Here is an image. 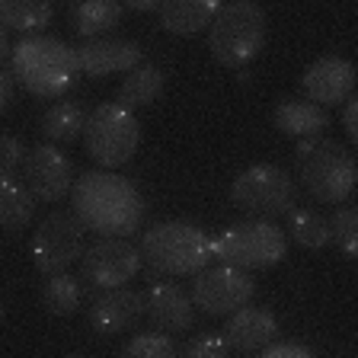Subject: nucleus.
<instances>
[{"mask_svg":"<svg viewBox=\"0 0 358 358\" xmlns=\"http://www.w3.org/2000/svg\"><path fill=\"white\" fill-rule=\"evenodd\" d=\"M74 215L83 227L103 237H128L144 224V199L131 179L109 170L80 173L71 192Z\"/></svg>","mask_w":358,"mask_h":358,"instance_id":"obj_1","label":"nucleus"},{"mask_svg":"<svg viewBox=\"0 0 358 358\" xmlns=\"http://www.w3.org/2000/svg\"><path fill=\"white\" fill-rule=\"evenodd\" d=\"M16 80L22 90H29L32 96L55 99L74 87L77 80V48L55 36H26L13 45L10 55Z\"/></svg>","mask_w":358,"mask_h":358,"instance_id":"obj_2","label":"nucleus"},{"mask_svg":"<svg viewBox=\"0 0 358 358\" xmlns=\"http://www.w3.org/2000/svg\"><path fill=\"white\" fill-rule=\"evenodd\" d=\"M141 259L157 275H199L215 259L208 234L189 221L154 224L141 237Z\"/></svg>","mask_w":358,"mask_h":358,"instance_id":"obj_3","label":"nucleus"},{"mask_svg":"<svg viewBox=\"0 0 358 358\" xmlns=\"http://www.w3.org/2000/svg\"><path fill=\"white\" fill-rule=\"evenodd\" d=\"M298 170L304 189L323 205H343L358 186L355 157L333 138L298 141Z\"/></svg>","mask_w":358,"mask_h":358,"instance_id":"obj_4","label":"nucleus"},{"mask_svg":"<svg viewBox=\"0 0 358 358\" xmlns=\"http://www.w3.org/2000/svg\"><path fill=\"white\" fill-rule=\"evenodd\" d=\"M266 48V10L253 0H234L217 10L208 29V52L224 67H243Z\"/></svg>","mask_w":358,"mask_h":358,"instance_id":"obj_5","label":"nucleus"},{"mask_svg":"<svg viewBox=\"0 0 358 358\" xmlns=\"http://www.w3.org/2000/svg\"><path fill=\"white\" fill-rule=\"evenodd\" d=\"M211 250H215V259L221 266L243 268V272L272 268L288 253V234L275 221L253 217V221H240V224L224 227L211 240Z\"/></svg>","mask_w":358,"mask_h":358,"instance_id":"obj_6","label":"nucleus"},{"mask_svg":"<svg viewBox=\"0 0 358 358\" xmlns=\"http://www.w3.org/2000/svg\"><path fill=\"white\" fill-rule=\"evenodd\" d=\"M138 144H141V122L119 103H103L87 115L83 148L103 170L125 166L134 157Z\"/></svg>","mask_w":358,"mask_h":358,"instance_id":"obj_7","label":"nucleus"},{"mask_svg":"<svg viewBox=\"0 0 358 358\" xmlns=\"http://www.w3.org/2000/svg\"><path fill=\"white\" fill-rule=\"evenodd\" d=\"M231 201L240 211H246V215L272 221V217H282V215L288 217L291 211H294L298 189H294L291 176L282 166L256 164L234 179Z\"/></svg>","mask_w":358,"mask_h":358,"instance_id":"obj_8","label":"nucleus"},{"mask_svg":"<svg viewBox=\"0 0 358 358\" xmlns=\"http://www.w3.org/2000/svg\"><path fill=\"white\" fill-rule=\"evenodd\" d=\"M83 224L77 215L67 211H55L36 227L32 237V259L42 275H61L67 272V266H74L77 259H83Z\"/></svg>","mask_w":358,"mask_h":358,"instance_id":"obj_9","label":"nucleus"},{"mask_svg":"<svg viewBox=\"0 0 358 358\" xmlns=\"http://www.w3.org/2000/svg\"><path fill=\"white\" fill-rule=\"evenodd\" d=\"M256 294V282L250 272L231 266H208L192 278V304L211 317H234L250 307Z\"/></svg>","mask_w":358,"mask_h":358,"instance_id":"obj_10","label":"nucleus"},{"mask_svg":"<svg viewBox=\"0 0 358 358\" xmlns=\"http://www.w3.org/2000/svg\"><path fill=\"white\" fill-rule=\"evenodd\" d=\"M141 246H131L125 237H99L80 259V272L87 285H96L103 291L125 288L141 272Z\"/></svg>","mask_w":358,"mask_h":358,"instance_id":"obj_11","label":"nucleus"},{"mask_svg":"<svg viewBox=\"0 0 358 358\" xmlns=\"http://www.w3.org/2000/svg\"><path fill=\"white\" fill-rule=\"evenodd\" d=\"M20 179H22V186L32 192V199L45 201V205H55V201L67 199V195L74 192V182H77L74 164L55 144H36L26 154Z\"/></svg>","mask_w":358,"mask_h":358,"instance_id":"obj_12","label":"nucleus"},{"mask_svg":"<svg viewBox=\"0 0 358 358\" xmlns=\"http://www.w3.org/2000/svg\"><path fill=\"white\" fill-rule=\"evenodd\" d=\"M358 83V71L349 58L343 55H323L317 58L301 77L307 99L317 106H339L352 96V90Z\"/></svg>","mask_w":358,"mask_h":358,"instance_id":"obj_13","label":"nucleus"},{"mask_svg":"<svg viewBox=\"0 0 358 358\" xmlns=\"http://www.w3.org/2000/svg\"><path fill=\"white\" fill-rule=\"evenodd\" d=\"M141 45L131 38L103 36L90 38L77 48V64L87 77H109V74H131L134 67H141Z\"/></svg>","mask_w":358,"mask_h":358,"instance_id":"obj_14","label":"nucleus"},{"mask_svg":"<svg viewBox=\"0 0 358 358\" xmlns=\"http://www.w3.org/2000/svg\"><path fill=\"white\" fill-rule=\"evenodd\" d=\"M221 336L231 345V352H262L266 345L275 343L278 320L266 307H243L234 317H227Z\"/></svg>","mask_w":358,"mask_h":358,"instance_id":"obj_15","label":"nucleus"},{"mask_svg":"<svg viewBox=\"0 0 358 358\" xmlns=\"http://www.w3.org/2000/svg\"><path fill=\"white\" fill-rule=\"evenodd\" d=\"M148 301V317L157 323L160 333H186L195 323V304L192 294L170 282H154L144 294Z\"/></svg>","mask_w":358,"mask_h":358,"instance_id":"obj_16","label":"nucleus"},{"mask_svg":"<svg viewBox=\"0 0 358 358\" xmlns=\"http://www.w3.org/2000/svg\"><path fill=\"white\" fill-rule=\"evenodd\" d=\"M141 310H148V301L138 294L134 288H112L103 291L93 307H90V327L103 336H115L122 329H128Z\"/></svg>","mask_w":358,"mask_h":358,"instance_id":"obj_17","label":"nucleus"},{"mask_svg":"<svg viewBox=\"0 0 358 358\" xmlns=\"http://www.w3.org/2000/svg\"><path fill=\"white\" fill-rule=\"evenodd\" d=\"M221 7V0H164L157 20L170 36H199L201 29H211Z\"/></svg>","mask_w":358,"mask_h":358,"instance_id":"obj_18","label":"nucleus"},{"mask_svg":"<svg viewBox=\"0 0 358 358\" xmlns=\"http://www.w3.org/2000/svg\"><path fill=\"white\" fill-rule=\"evenodd\" d=\"M272 122L282 134L288 138H298V141H307V138H320V131L329 128V115L323 106L310 103V99H282L272 112Z\"/></svg>","mask_w":358,"mask_h":358,"instance_id":"obj_19","label":"nucleus"},{"mask_svg":"<svg viewBox=\"0 0 358 358\" xmlns=\"http://www.w3.org/2000/svg\"><path fill=\"white\" fill-rule=\"evenodd\" d=\"M32 211H36V199L22 186V179L0 176V224H3V234L7 237L22 234L26 224L32 221Z\"/></svg>","mask_w":358,"mask_h":358,"instance_id":"obj_20","label":"nucleus"},{"mask_svg":"<svg viewBox=\"0 0 358 358\" xmlns=\"http://www.w3.org/2000/svg\"><path fill=\"white\" fill-rule=\"evenodd\" d=\"M164 71L154 64H141L134 67L131 74H125V80L119 83V93H115V103L122 106V109L134 112V109H144V106L157 103L160 99V93H164Z\"/></svg>","mask_w":358,"mask_h":358,"instance_id":"obj_21","label":"nucleus"},{"mask_svg":"<svg viewBox=\"0 0 358 358\" xmlns=\"http://www.w3.org/2000/svg\"><path fill=\"white\" fill-rule=\"evenodd\" d=\"M125 7L115 3V0H80L71 7V22H74V32L90 38H103L109 29H115L122 22Z\"/></svg>","mask_w":358,"mask_h":358,"instance_id":"obj_22","label":"nucleus"},{"mask_svg":"<svg viewBox=\"0 0 358 358\" xmlns=\"http://www.w3.org/2000/svg\"><path fill=\"white\" fill-rule=\"evenodd\" d=\"M55 20V7L45 0H3L0 3V22L10 32H22L26 36H42Z\"/></svg>","mask_w":358,"mask_h":358,"instance_id":"obj_23","label":"nucleus"},{"mask_svg":"<svg viewBox=\"0 0 358 358\" xmlns=\"http://www.w3.org/2000/svg\"><path fill=\"white\" fill-rule=\"evenodd\" d=\"M87 128V115L77 103H55L42 115V134L48 144H71L77 141Z\"/></svg>","mask_w":358,"mask_h":358,"instance_id":"obj_24","label":"nucleus"},{"mask_svg":"<svg viewBox=\"0 0 358 358\" xmlns=\"http://www.w3.org/2000/svg\"><path fill=\"white\" fill-rule=\"evenodd\" d=\"M288 237L304 250H323L333 243V224L310 208H294L288 215Z\"/></svg>","mask_w":358,"mask_h":358,"instance_id":"obj_25","label":"nucleus"},{"mask_svg":"<svg viewBox=\"0 0 358 358\" xmlns=\"http://www.w3.org/2000/svg\"><path fill=\"white\" fill-rule=\"evenodd\" d=\"M42 304L55 317H71L80 307V278L67 275V272L52 275L42 288Z\"/></svg>","mask_w":358,"mask_h":358,"instance_id":"obj_26","label":"nucleus"},{"mask_svg":"<svg viewBox=\"0 0 358 358\" xmlns=\"http://www.w3.org/2000/svg\"><path fill=\"white\" fill-rule=\"evenodd\" d=\"M122 358H179V349L166 333H138L125 345Z\"/></svg>","mask_w":358,"mask_h":358,"instance_id":"obj_27","label":"nucleus"},{"mask_svg":"<svg viewBox=\"0 0 358 358\" xmlns=\"http://www.w3.org/2000/svg\"><path fill=\"white\" fill-rule=\"evenodd\" d=\"M333 240L349 259H358V205L336 208L333 215Z\"/></svg>","mask_w":358,"mask_h":358,"instance_id":"obj_28","label":"nucleus"},{"mask_svg":"<svg viewBox=\"0 0 358 358\" xmlns=\"http://www.w3.org/2000/svg\"><path fill=\"white\" fill-rule=\"evenodd\" d=\"M26 154H29V150L22 148L20 138L10 134V131H3V138H0V170H3V176H16V173H22Z\"/></svg>","mask_w":358,"mask_h":358,"instance_id":"obj_29","label":"nucleus"},{"mask_svg":"<svg viewBox=\"0 0 358 358\" xmlns=\"http://www.w3.org/2000/svg\"><path fill=\"white\" fill-rule=\"evenodd\" d=\"M182 358H231V345L224 343L221 333H205L186 345Z\"/></svg>","mask_w":358,"mask_h":358,"instance_id":"obj_30","label":"nucleus"},{"mask_svg":"<svg viewBox=\"0 0 358 358\" xmlns=\"http://www.w3.org/2000/svg\"><path fill=\"white\" fill-rule=\"evenodd\" d=\"M256 358H317V355H313L310 349H304V345H298V343H272V345H266Z\"/></svg>","mask_w":358,"mask_h":358,"instance_id":"obj_31","label":"nucleus"},{"mask_svg":"<svg viewBox=\"0 0 358 358\" xmlns=\"http://www.w3.org/2000/svg\"><path fill=\"white\" fill-rule=\"evenodd\" d=\"M16 74L13 67H10V61H3V71H0V109L7 112L10 106H13V96H16Z\"/></svg>","mask_w":358,"mask_h":358,"instance_id":"obj_32","label":"nucleus"},{"mask_svg":"<svg viewBox=\"0 0 358 358\" xmlns=\"http://www.w3.org/2000/svg\"><path fill=\"white\" fill-rule=\"evenodd\" d=\"M343 125H345V131H349L352 144H358V96L349 99V106L343 109Z\"/></svg>","mask_w":358,"mask_h":358,"instance_id":"obj_33","label":"nucleus"},{"mask_svg":"<svg viewBox=\"0 0 358 358\" xmlns=\"http://www.w3.org/2000/svg\"><path fill=\"white\" fill-rule=\"evenodd\" d=\"M128 7H131L134 13H150V10H157V13H160V7H164V3H157V0H131Z\"/></svg>","mask_w":358,"mask_h":358,"instance_id":"obj_34","label":"nucleus"},{"mask_svg":"<svg viewBox=\"0 0 358 358\" xmlns=\"http://www.w3.org/2000/svg\"><path fill=\"white\" fill-rule=\"evenodd\" d=\"M67 358H83V355H67Z\"/></svg>","mask_w":358,"mask_h":358,"instance_id":"obj_35","label":"nucleus"}]
</instances>
